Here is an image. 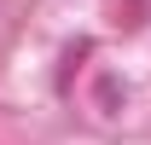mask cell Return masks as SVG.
<instances>
[{"label": "cell", "mask_w": 151, "mask_h": 145, "mask_svg": "<svg viewBox=\"0 0 151 145\" xmlns=\"http://www.w3.org/2000/svg\"><path fill=\"white\" fill-rule=\"evenodd\" d=\"M0 6H6V0H0Z\"/></svg>", "instance_id": "7a4b0ae2"}, {"label": "cell", "mask_w": 151, "mask_h": 145, "mask_svg": "<svg viewBox=\"0 0 151 145\" xmlns=\"http://www.w3.org/2000/svg\"><path fill=\"white\" fill-rule=\"evenodd\" d=\"M93 99H99V116H116V110L128 105V87H122V75H99Z\"/></svg>", "instance_id": "6da1fadb"}]
</instances>
